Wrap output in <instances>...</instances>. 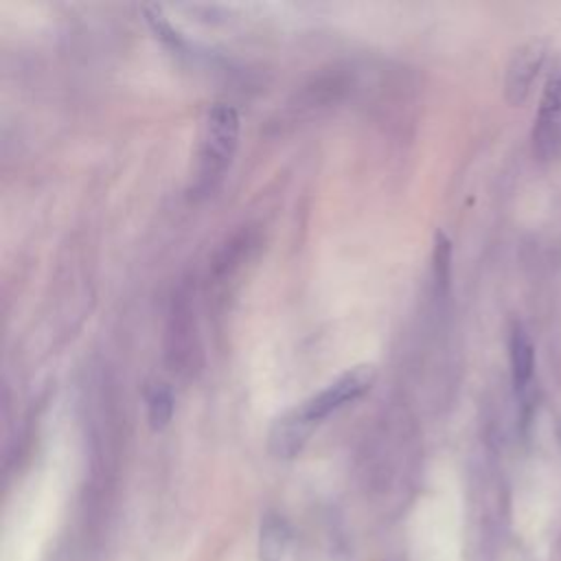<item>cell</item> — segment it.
I'll list each match as a JSON object with an SVG mask.
<instances>
[{"mask_svg": "<svg viewBox=\"0 0 561 561\" xmlns=\"http://www.w3.org/2000/svg\"><path fill=\"white\" fill-rule=\"evenodd\" d=\"M239 140V114L232 105L217 103L208 110L202 127L199 142V167L197 180L202 186L213 184L224 169L230 164V158Z\"/></svg>", "mask_w": 561, "mask_h": 561, "instance_id": "obj_1", "label": "cell"}, {"mask_svg": "<svg viewBox=\"0 0 561 561\" xmlns=\"http://www.w3.org/2000/svg\"><path fill=\"white\" fill-rule=\"evenodd\" d=\"M375 366H355L351 370H346L344 375H340L333 383H329L324 390H320L318 394L309 397L302 405L294 408L289 414L305 427V430H313L316 423H320L324 416H329L331 412L340 410L342 405L359 399L362 394H366L373 383H375Z\"/></svg>", "mask_w": 561, "mask_h": 561, "instance_id": "obj_2", "label": "cell"}, {"mask_svg": "<svg viewBox=\"0 0 561 561\" xmlns=\"http://www.w3.org/2000/svg\"><path fill=\"white\" fill-rule=\"evenodd\" d=\"M533 149L541 160L561 156V53L554 57L543 83L533 125Z\"/></svg>", "mask_w": 561, "mask_h": 561, "instance_id": "obj_3", "label": "cell"}, {"mask_svg": "<svg viewBox=\"0 0 561 561\" xmlns=\"http://www.w3.org/2000/svg\"><path fill=\"white\" fill-rule=\"evenodd\" d=\"M543 59H546V46L541 42H528L513 53L506 66V79H504L506 99L511 103H522L526 99L539 68L543 66Z\"/></svg>", "mask_w": 561, "mask_h": 561, "instance_id": "obj_4", "label": "cell"}, {"mask_svg": "<svg viewBox=\"0 0 561 561\" xmlns=\"http://www.w3.org/2000/svg\"><path fill=\"white\" fill-rule=\"evenodd\" d=\"M508 357H511V375L517 390H524L535 370V348L528 333L515 324L508 337Z\"/></svg>", "mask_w": 561, "mask_h": 561, "instance_id": "obj_5", "label": "cell"}, {"mask_svg": "<svg viewBox=\"0 0 561 561\" xmlns=\"http://www.w3.org/2000/svg\"><path fill=\"white\" fill-rule=\"evenodd\" d=\"M287 548V528L283 519L267 517L261 528V561H280Z\"/></svg>", "mask_w": 561, "mask_h": 561, "instance_id": "obj_6", "label": "cell"}, {"mask_svg": "<svg viewBox=\"0 0 561 561\" xmlns=\"http://www.w3.org/2000/svg\"><path fill=\"white\" fill-rule=\"evenodd\" d=\"M147 414H149V425L153 430H162L169 425L171 416H173V397L169 392V388L164 386H156L149 392L147 399Z\"/></svg>", "mask_w": 561, "mask_h": 561, "instance_id": "obj_7", "label": "cell"}, {"mask_svg": "<svg viewBox=\"0 0 561 561\" xmlns=\"http://www.w3.org/2000/svg\"><path fill=\"white\" fill-rule=\"evenodd\" d=\"M145 13H147V20H149V24H151V28H153V33L164 42V44H169L171 48H180L184 42H182V37H180V33L164 20V15L160 13V11H153V9H145Z\"/></svg>", "mask_w": 561, "mask_h": 561, "instance_id": "obj_8", "label": "cell"}, {"mask_svg": "<svg viewBox=\"0 0 561 561\" xmlns=\"http://www.w3.org/2000/svg\"><path fill=\"white\" fill-rule=\"evenodd\" d=\"M449 261H451V248L449 239L438 232L436 234V250H434V263H436V280L445 287L449 283Z\"/></svg>", "mask_w": 561, "mask_h": 561, "instance_id": "obj_9", "label": "cell"}]
</instances>
